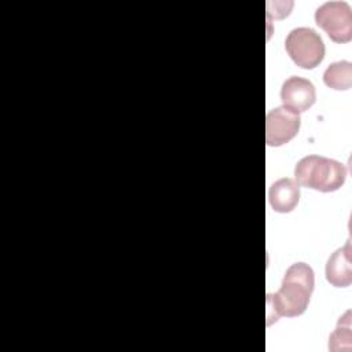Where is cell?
<instances>
[{"label": "cell", "instance_id": "3957f363", "mask_svg": "<svg viewBox=\"0 0 352 352\" xmlns=\"http://www.w3.org/2000/svg\"><path fill=\"white\" fill-rule=\"evenodd\" d=\"M285 48L290 59L302 69H314L324 58L323 40L311 28L293 29L285 40Z\"/></svg>", "mask_w": 352, "mask_h": 352}, {"label": "cell", "instance_id": "5b68a950", "mask_svg": "<svg viewBox=\"0 0 352 352\" xmlns=\"http://www.w3.org/2000/svg\"><path fill=\"white\" fill-rule=\"evenodd\" d=\"M300 114L285 107L268 111L265 117V142L271 147L283 146L290 142L300 129Z\"/></svg>", "mask_w": 352, "mask_h": 352}, {"label": "cell", "instance_id": "277c9868", "mask_svg": "<svg viewBox=\"0 0 352 352\" xmlns=\"http://www.w3.org/2000/svg\"><path fill=\"white\" fill-rule=\"evenodd\" d=\"M315 22L334 43L352 38V11L346 1H327L315 11Z\"/></svg>", "mask_w": 352, "mask_h": 352}, {"label": "cell", "instance_id": "8992f818", "mask_svg": "<svg viewBox=\"0 0 352 352\" xmlns=\"http://www.w3.org/2000/svg\"><path fill=\"white\" fill-rule=\"evenodd\" d=\"M280 99L285 107L296 113L307 111L316 100L315 87L307 78L292 76L282 84Z\"/></svg>", "mask_w": 352, "mask_h": 352}, {"label": "cell", "instance_id": "ba28073f", "mask_svg": "<svg viewBox=\"0 0 352 352\" xmlns=\"http://www.w3.org/2000/svg\"><path fill=\"white\" fill-rule=\"evenodd\" d=\"M300 199V184L290 177H282L271 184L268 191L270 205L275 212H292Z\"/></svg>", "mask_w": 352, "mask_h": 352}, {"label": "cell", "instance_id": "9c48e42d", "mask_svg": "<svg viewBox=\"0 0 352 352\" xmlns=\"http://www.w3.org/2000/svg\"><path fill=\"white\" fill-rule=\"evenodd\" d=\"M323 81L329 88L337 91L349 89L352 85V63L348 60L331 63L323 73Z\"/></svg>", "mask_w": 352, "mask_h": 352}, {"label": "cell", "instance_id": "7a4b0ae2", "mask_svg": "<svg viewBox=\"0 0 352 352\" xmlns=\"http://www.w3.org/2000/svg\"><path fill=\"white\" fill-rule=\"evenodd\" d=\"M294 177L298 184L307 188L331 192L344 186L346 168L341 162L327 157L307 155L297 162Z\"/></svg>", "mask_w": 352, "mask_h": 352}, {"label": "cell", "instance_id": "52a82bcc", "mask_svg": "<svg viewBox=\"0 0 352 352\" xmlns=\"http://www.w3.org/2000/svg\"><path fill=\"white\" fill-rule=\"evenodd\" d=\"M351 243L346 241L345 246L337 249L326 263V279L331 286L346 287L352 283V263H351Z\"/></svg>", "mask_w": 352, "mask_h": 352}, {"label": "cell", "instance_id": "30bf717a", "mask_svg": "<svg viewBox=\"0 0 352 352\" xmlns=\"http://www.w3.org/2000/svg\"><path fill=\"white\" fill-rule=\"evenodd\" d=\"M330 351H349L351 349V311L338 319L334 331L329 338Z\"/></svg>", "mask_w": 352, "mask_h": 352}, {"label": "cell", "instance_id": "6da1fadb", "mask_svg": "<svg viewBox=\"0 0 352 352\" xmlns=\"http://www.w3.org/2000/svg\"><path fill=\"white\" fill-rule=\"evenodd\" d=\"M315 275L312 268L305 263L292 264L282 280L280 289L267 296L268 324L276 322L280 316L294 318L305 312L309 297L314 292Z\"/></svg>", "mask_w": 352, "mask_h": 352}]
</instances>
